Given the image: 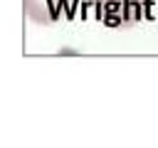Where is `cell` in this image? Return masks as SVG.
<instances>
[{
    "label": "cell",
    "instance_id": "6da1fadb",
    "mask_svg": "<svg viewBox=\"0 0 158 148\" xmlns=\"http://www.w3.org/2000/svg\"><path fill=\"white\" fill-rule=\"evenodd\" d=\"M99 20H104L111 27H133L138 25L148 7L151 0H94Z\"/></svg>",
    "mask_w": 158,
    "mask_h": 148
},
{
    "label": "cell",
    "instance_id": "7a4b0ae2",
    "mask_svg": "<svg viewBox=\"0 0 158 148\" xmlns=\"http://www.w3.org/2000/svg\"><path fill=\"white\" fill-rule=\"evenodd\" d=\"M22 5L35 25H54L69 10V0H22Z\"/></svg>",
    "mask_w": 158,
    "mask_h": 148
}]
</instances>
